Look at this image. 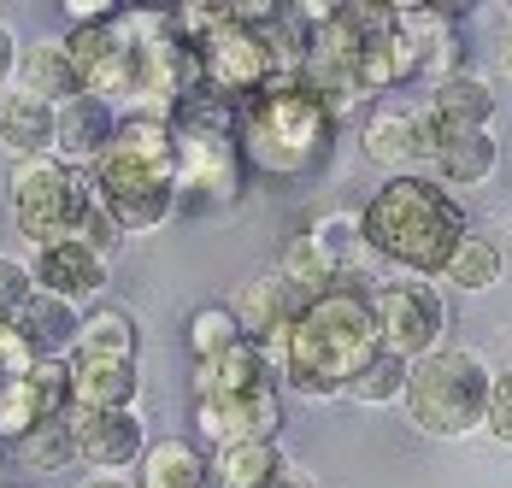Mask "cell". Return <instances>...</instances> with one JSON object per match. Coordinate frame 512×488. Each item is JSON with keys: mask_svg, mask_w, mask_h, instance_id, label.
<instances>
[{"mask_svg": "<svg viewBox=\"0 0 512 488\" xmlns=\"http://www.w3.org/2000/svg\"><path fill=\"white\" fill-rule=\"evenodd\" d=\"M377 353H383V336H377L371 289L365 283H336L318 300H307V312L295 318V330L283 342L265 347V365H271V377H283L307 400H342L348 383Z\"/></svg>", "mask_w": 512, "mask_h": 488, "instance_id": "obj_1", "label": "cell"}, {"mask_svg": "<svg viewBox=\"0 0 512 488\" xmlns=\"http://www.w3.org/2000/svg\"><path fill=\"white\" fill-rule=\"evenodd\" d=\"M359 236L371 253L401 265L407 277L442 283L454 247L471 236V218H465L460 195H448L430 171H407V177H389L359 206Z\"/></svg>", "mask_w": 512, "mask_h": 488, "instance_id": "obj_2", "label": "cell"}, {"mask_svg": "<svg viewBox=\"0 0 512 488\" xmlns=\"http://www.w3.org/2000/svg\"><path fill=\"white\" fill-rule=\"evenodd\" d=\"M95 200L118 224V236H148L177 212V136L171 118L118 112V130L106 153L89 165Z\"/></svg>", "mask_w": 512, "mask_h": 488, "instance_id": "obj_3", "label": "cell"}, {"mask_svg": "<svg viewBox=\"0 0 512 488\" xmlns=\"http://www.w3.org/2000/svg\"><path fill=\"white\" fill-rule=\"evenodd\" d=\"M236 142L265 177H312L336 153V118L307 83H271L236 112Z\"/></svg>", "mask_w": 512, "mask_h": 488, "instance_id": "obj_4", "label": "cell"}, {"mask_svg": "<svg viewBox=\"0 0 512 488\" xmlns=\"http://www.w3.org/2000/svg\"><path fill=\"white\" fill-rule=\"evenodd\" d=\"M495 371L477 347H436L407 371V418L436 441H465L489 424Z\"/></svg>", "mask_w": 512, "mask_h": 488, "instance_id": "obj_5", "label": "cell"}, {"mask_svg": "<svg viewBox=\"0 0 512 488\" xmlns=\"http://www.w3.org/2000/svg\"><path fill=\"white\" fill-rule=\"evenodd\" d=\"M6 206H12V230L42 253V247L77 242L101 200H95V177L89 171H77L59 153H48V159H18L12 165Z\"/></svg>", "mask_w": 512, "mask_h": 488, "instance_id": "obj_6", "label": "cell"}, {"mask_svg": "<svg viewBox=\"0 0 512 488\" xmlns=\"http://www.w3.org/2000/svg\"><path fill=\"white\" fill-rule=\"evenodd\" d=\"M283 18V12H277ZM271 24H242V18H224L206 42H195V65H201V89L218 95L224 106H248L254 95H265L271 83H283V65H277V42H271Z\"/></svg>", "mask_w": 512, "mask_h": 488, "instance_id": "obj_7", "label": "cell"}, {"mask_svg": "<svg viewBox=\"0 0 512 488\" xmlns=\"http://www.w3.org/2000/svg\"><path fill=\"white\" fill-rule=\"evenodd\" d=\"M371 312H377V336L383 353L395 359H430L436 347H448V300L436 283H418V277H395L383 289H371Z\"/></svg>", "mask_w": 512, "mask_h": 488, "instance_id": "obj_8", "label": "cell"}, {"mask_svg": "<svg viewBox=\"0 0 512 488\" xmlns=\"http://www.w3.org/2000/svg\"><path fill=\"white\" fill-rule=\"evenodd\" d=\"M71 441L89 477H124L148 453V424L142 412H77L71 406Z\"/></svg>", "mask_w": 512, "mask_h": 488, "instance_id": "obj_9", "label": "cell"}, {"mask_svg": "<svg viewBox=\"0 0 512 488\" xmlns=\"http://www.w3.org/2000/svg\"><path fill=\"white\" fill-rule=\"evenodd\" d=\"M495 106H501L495 89H489L483 77L460 71V77H448V83H436V89L424 95L418 124H424L430 147H442V142H460V136H483L489 118H495Z\"/></svg>", "mask_w": 512, "mask_h": 488, "instance_id": "obj_10", "label": "cell"}, {"mask_svg": "<svg viewBox=\"0 0 512 488\" xmlns=\"http://www.w3.org/2000/svg\"><path fill=\"white\" fill-rule=\"evenodd\" d=\"M195 430L201 441L218 447H236V441H277L283 430V394L277 383L254 394H230V400H195Z\"/></svg>", "mask_w": 512, "mask_h": 488, "instance_id": "obj_11", "label": "cell"}, {"mask_svg": "<svg viewBox=\"0 0 512 488\" xmlns=\"http://www.w3.org/2000/svg\"><path fill=\"white\" fill-rule=\"evenodd\" d=\"M307 289H295L277 265L271 271H259V277H248L242 289H236V300H230V312H236V324H242V336L259 347L283 342L289 330H295V318L307 312Z\"/></svg>", "mask_w": 512, "mask_h": 488, "instance_id": "obj_12", "label": "cell"}, {"mask_svg": "<svg viewBox=\"0 0 512 488\" xmlns=\"http://www.w3.org/2000/svg\"><path fill=\"white\" fill-rule=\"evenodd\" d=\"M359 147H365V159L377 165V171H389V177H407L418 165H430V136H424V124H418V106H377L371 118H365V130H359Z\"/></svg>", "mask_w": 512, "mask_h": 488, "instance_id": "obj_13", "label": "cell"}, {"mask_svg": "<svg viewBox=\"0 0 512 488\" xmlns=\"http://www.w3.org/2000/svg\"><path fill=\"white\" fill-rule=\"evenodd\" d=\"M30 277H36L42 294L65 300V306H83V300H95L106 289V259L89 253L83 242H59V247H42L30 259Z\"/></svg>", "mask_w": 512, "mask_h": 488, "instance_id": "obj_14", "label": "cell"}, {"mask_svg": "<svg viewBox=\"0 0 512 488\" xmlns=\"http://www.w3.org/2000/svg\"><path fill=\"white\" fill-rule=\"evenodd\" d=\"M112 130H118V106L101 100V95H77L71 106H59V136H53V153H59L65 165L89 171V165L106 153Z\"/></svg>", "mask_w": 512, "mask_h": 488, "instance_id": "obj_15", "label": "cell"}, {"mask_svg": "<svg viewBox=\"0 0 512 488\" xmlns=\"http://www.w3.org/2000/svg\"><path fill=\"white\" fill-rule=\"evenodd\" d=\"M53 136H59V106L24 95V89L0 95V147L12 159H48Z\"/></svg>", "mask_w": 512, "mask_h": 488, "instance_id": "obj_16", "label": "cell"}, {"mask_svg": "<svg viewBox=\"0 0 512 488\" xmlns=\"http://www.w3.org/2000/svg\"><path fill=\"white\" fill-rule=\"evenodd\" d=\"M271 365H265V347L259 342H242L224 347L218 359L195 365V400H230V394H254V389H271Z\"/></svg>", "mask_w": 512, "mask_h": 488, "instance_id": "obj_17", "label": "cell"}, {"mask_svg": "<svg viewBox=\"0 0 512 488\" xmlns=\"http://www.w3.org/2000/svg\"><path fill=\"white\" fill-rule=\"evenodd\" d=\"M12 89H24V95L48 100V106H71V100L83 95V77H77V65H71V53L65 42H30V48L18 53V77H12Z\"/></svg>", "mask_w": 512, "mask_h": 488, "instance_id": "obj_18", "label": "cell"}, {"mask_svg": "<svg viewBox=\"0 0 512 488\" xmlns=\"http://www.w3.org/2000/svg\"><path fill=\"white\" fill-rule=\"evenodd\" d=\"M136 353H142V330L124 306H95L71 347V359H83V365H136Z\"/></svg>", "mask_w": 512, "mask_h": 488, "instance_id": "obj_19", "label": "cell"}, {"mask_svg": "<svg viewBox=\"0 0 512 488\" xmlns=\"http://www.w3.org/2000/svg\"><path fill=\"white\" fill-rule=\"evenodd\" d=\"M136 488H212V459L195 441L159 436L148 441V453L136 465Z\"/></svg>", "mask_w": 512, "mask_h": 488, "instance_id": "obj_20", "label": "cell"}, {"mask_svg": "<svg viewBox=\"0 0 512 488\" xmlns=\"http://www.w3.org/2000/svg\"><path fill=\"white\" fill-rule=\"evenodd\" d=\"M36 359H71V347H77V330H83V318H77V306H65V300H53V294H30V306L18 312V324H12Z\"/></svg>", "mask_w": 512, "mask_h": 488, "instance_id": "obj_21", "label": "cell"}, {"mask_svg": "<svg viewBox=\"0 0 512 488\" xmlns=\"http://www.w3.org/2000/svg\"><path fill=\"white\" fill-rule=\"evenodd\" d=\"M142 377L136 365H83L71 359V406L77 412H136Z\"/></svg>", "mask_w": 512, "mask_h": 488, "instance_id": "obj_22", "label": "cell"}, {"mask_svg": "<svg viewBox=\"0 0 512 488\" xmlns=\"http://www.w3.org/2000/svg\"><path fill=\"white\" fill-rule=\"evenodd\" d=\"M495 165H501V142H495L489 130H483V136H460V142H442L436 153H430V177H436L448 195L489 183Z\"/></svg>", "mask_w": 512, "mask_h": 488, "instance_id": "obj_23", "label": "cell"}, {"mask_svg": "<svg viewBox=\"0 0 512 488\" xmlns=\"http://www.w3.org/2000/svg\"><path fill=\"white\" fill-rule=\"evenodd\" d=\"M283 447L277 441H236L212 453V488H265L283 471Z\"/></svg>", "mask_w": 512, "mask_h": 488, "instance_id": "obj_24", "label": "cell"}, {"mask_svg": "<svg viewBox=\"0 0 512 488\" xmlns=\"http://www.w3.org/2000/svg\"><path fill=\"white\" fill-rule=\"evenodd\" d=\"M501 265H507V253H501V242L495 236H465L460 247H454V259H448V271H442V283L460 294H483L501 283Z\"/></svg>", "mask_w": 512, "mask_h": 488, "instance_id": "obj_25", "label": "cell"}, {"mask_svg": "<svg viewBox=\"0 0 512 488\" xmlns=\"http://www.w3.org/2000/svg\"><path fill=\"white\" fill-rule=\"evenodd\" d=\"M312 247L324 253V265L336 271V283H365L359 277V253H365V236H359V212H330L307 230Z\"/></svg>", "mask_w": 512, "mask_h": 488, "instance_id": "obj_26", "label": "cell"}, {"mask_svg": "<svg viewBox=\"0 0 512 488\" xmlns=\"http://www.w3.org/2000/svg\"><path fill=\"white\" fill-rule=\"evenodd\" d=\"M407 359H395V353H377L365 371H359L348 394L342 400H354V406H395V400H407Z\"/></svg>", "mask_w": 512, "mask_h": 488, "instance_id": "obj_27", "label": "cell"}, {"mask_svg": "<svg viewBox=\"0 0 512 488\" xmlns=\"http://www.w3.org/2000/svg\"><path fill=\"white\" fill-rule=\"evenodd\" d=\"M12 453L30 465V471H59L77 459V441H71V412L65 418H42L24 441H12Z\"/></svg>", "mask_w": 512, "mask_h": 488, "instance_id": "obj_28", "label": "cell"}, {"mask_svg": "<svg viewBox=\"0 0 512 488\" xmlns=\"http://www.w3.org/2000/svg\"><path fill=\"white\" fill-rule=\"evenodd\" d=\"M236 342H242V324H236L230 306H201V312H189V353H195V365L218 359L224 347H236Z\"/></svg>", "mask_w": 512, "mask_h": 488, "instance_id": "obj_29", "label": "cell"}, {"mask_svg": "<svg viewBox=\"0 0 512 488\" xmlns=\"http://www.w3.org/2000/svg\"><path fill=\"white\" fill-rule=\"evenodd\" d=\"M42 424V400H36V383L18 377V383H0V441H24Z\"/></svg>", "mask_w": 512, "mask_h": 488, "instance_id": "obj_30", "label": "cell"}, {"mask_svg": "<svg viewBox=\"0 0 512 488\" xmlns=\"http://www.w3.org/2000/svg\"><path fill=\"white\" fill-rule=\"evenodd\" d=\"M30 294H36L30 265H24V259H12V253H0V330H6V324H18V312L30 306Z\"/></svg>", "mask_w": 512, "mask_h": 488, "instance_id": "obj_31", "label": "cell"}, {"mask_svg": "<svg viewBox=\"0 0 512 488\" xmlns=\"http://www.w3.org/2000/svg\"><path fill=\"white\" fill-rule=\"evenodd\" d=\"M489 436L512 447V365L507 371H495V389H489V424H483Z\"/></svg>", "mask_w": 512, "mask_h": 488, "instance_id": "obj_32", "label": "cell"}, {"mask_svg": "<svg viewBox=\"0 0 512 488\" xmlns=\"http://www.w3.org/2000/svg\"><path fill=\"white\" fill-rule=\"evenodd\" d=\"M36 371V353H30V342L6 324L0 330V383H18V377H30Z\"/></svg>", "mask_w": 512, "mask_h": 488, "instance_id": "obj_33", "label": "cell"}, {"mask_svg": "<svg viewBox=\"0 0 512 488\" xmlns=\"http://www.w3.org/2000/svg\"><path fill=\"white\" fill-rule=\"evenodd\" d=\"M18 36H12V30H6V24H0V95H6V89H12V77H18Z\"/></svg>", "mask_w": 512, "mask_h": 488, "instance_id": "obj_34", "label": "cell"}, {"mask_svg": "<svg viewBox=\"0 0 512 488\" xmlns=\"http://www.w3.org/2000/svg\"><path fill=\"white\" fill-rule=\"evenodd\" d=\"M265 488H312V477L301 471V465H295V459H283V471H277V477H271Z\"/></svg>", "mask_w": 512, "mask_h": 488, "instance_id": "obj_35", "label": "cell"}, {"mask_svg": "<svg viewBox=\"0 0 512 488\" xmlns=\"http://www.w3.org/2000/svg\"><path fill=\"white\" fill-rule=\"evenodd\" d=\"M77 488H136V477H83Z\"/></svg>", "mask_w": 512, "mask_h": 488, "instance_id": "obj_36", "label": "cell"}, {"mask_svg": "<svg viewBox=\"0 0 512 488\" xmlns=\"http://www.w3.org/2000/svg\"><path fill=\"white\" fill-rule=\"evenodd\" d=\"M501 71H507V77H512V30H507V36H501Z\"/></svg>", "mask_w": 512, "mask_h": 488, "instance_id": "obj_37", "label": "cell"}, {"mask_svg": "<svg viewBox=\"0 0 512 488\" xmlns=\"http://www.w3.org/2000/svg\"><path fill=\"white\" fill-rule=\"evenodd\" d=\"M0 471H6V441H0Z\"/></svg>", "mask_w": 512, "mask_h": 488, "instance_id": "obj_38", "label": "cell"}, {"mask_svg": "<svg viewBox=\"0 0 512 488\" xmlns=\"http://www.w3.org/2000/svg\"><path fill=\"white\" fill-rule=\"evenodd\" d=\"M501 12H507V18H512V0H501Z\"/></svg>", "mask_w": 512, "mask_h": 488, "instance_id": "obj_39", "label": "cell"}, {"mask_svg": "<svg viewBox=\"0 0 512 488\" xmlns=\"http://www.w3.org/2000/svg\"><path fill=\"white\" fill-rule=\"evenodd\" d=\"M507 259H512V230H507Z\"/></svg>", "mask_w": 512, "mask_h": 488, "instance_id": "obj_40", "label": "cell"}]
</instances>
